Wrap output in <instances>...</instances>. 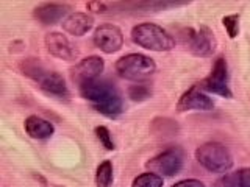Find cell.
<instances>
[{
  "instance_id": "16",
  "label": "cell",
  "mask_w": 250,
  "mask_h": 187,
  "mask_svg": "<svg viewBox=\"0 0 250 187\" xmlns=\"http://www.w3.org/2000/svg\"><path fill=\"white\" fill-rule=\"evenodd\" d=\"M114 179V170H113V162L111 161H104L100 162L96 171V184L97 187H111Z\"/></svg>"
},
{
  "instance_id": "8",
  "label": "cell",
  "mask_w": 250,
  "mask_h": 187,
  "mask_svg": "<svg viewBox=\"0 0 250 187\" xmlns=\"http://www.w3.org/2000/svg\"><path fill=\"white\" fill-rule=\"evenodd\" d=\"M199 88L203 92L216 94V95H221L224 98L233 97L229 84V66H227V61L224 58L216 59L213 69H211V74L203 81H200Z\"/></svg>"
},
{
  "instance_id": "19",
  "label": "cell",
  "mask_w": 250,
  "mask_h": 187,
  "mask_svg": "<svg viewBox=\"0 0 250 187\" xmlns=\"http://www.w3.org/2000/svg\"><path fill=\"white\" fill-rule=\"evenodd\" d=\"M222 23L229 33L230 39H234L239 35V14H231V16H225L222 19Z\"/></svg>"
},
{
  "instance_id": "4",
  "label": "cell",
  "mask_w": 250,
  "mask_h": 187,
  "mask_svg": "<svg viewBox=\"0 0 250 187\" xmlns=\"http://www.w3.org/2000/svg\"><path fill=\"white\" fill-rule=\"evenodd\" d=\"M195 159L211 173H227L233 167V156L229 148L219 142H207L195 150Z\"/></svg>"
},
{
  "instance_id": "9",
  "label": "cell",
  "mask_w": 250,
  "mask_h": 187,
  "mask_svg": "<svg viewBox=\"0 0 250 187\" xmlns=\"http://www.w3.org/2000/svg\"><path fill=\"white\" fill-rule=\"evenodd\" d=\"M94 44L97 49L105 53H116L124 45V35L116 25L111 23H102L94 31Z\"/></svg>"
},
{
  "instance_id": "15",
  "label": "cell",
  "mask_w": 250,
  "mask_h": 187,
  "mask_svg": "<svg viewBox=\"0 0 250 187\" xmlns=\"http://www.w3.org/2000/svg\"><path fill=\"white\" fill-rule=\"evenodd\" d=\"M23 128H25V132L36 140H42V139H49L53 132H55V127L49 122L42 119V117L38 115H30L23 122Z\"/></svg>"
},
{
  "instance_id": "7",
  "label": "cell",
  "mask_w": 250,
  "mask_h": 187,
  "mask_svg": "<svg viewBox=\"0 0 250 187\" xmlns=\"http://www.w3.org/2000/svg\"><path fill=\"white\" fill-rule=\"evenodd\" d=\"M185 154L183 150L178 147H172L164 150L163 153L156 154L146 164V167L160 176H174L183 167Z\"/></svg>"
},
{
  "instance_id": "17",
  "label": "cell",
  "mask_w": 250,
  "mask_h": 187,
  "mask_svg": "<svg viewBox=\"0 0 250 187\" xmlns=\"http://www.w3.org/2000/svg\"><path fill=\"white\" fill-rule=\"evenodd\" d=\"M224 187H250V168H241L222 178Z\"/></svg>"
},
{
  "instance_id": "18",
  "label": "cell",
  "mask_w": 250,
  "mask_h": 187,
  "mask_svg": "<svg viewBox=\"0 0 250 187\" xmlns=\"http://www.w3.org/2000/svg\"><path fill=\"white\" fill-rule=\"evenodd\" d=\"M163 176L147 171V173H141L133 179L131 187H163Z\"/></svg>"
},
{
  "instance_id": "23",
  "label": "cell",
  "mask_w": 250,
  "mask_h": 187,
  "mask_svg": "<svg viewBox=\"0 0 250 187\" xmlns=\"http://www.w3.org/2000/svg\"><path fill=\"white\" fill-rule=\"evenodd\" d=\"M88 10H91L92 13H104L106 10V5L105 3H100V2L88 3Z\"/></svg>"
},
{
  "instance_id": "12",
  "label": "cell",
  "mask_w": 250,
  "mask_h": 187,
  "mask_svg": "<svg viewBox=\"0 0 250 187\" xmlns=\"http://www.w3.org/2000/svg\"><path fill=\"white\" fill-rule=\"evenodd\" d=\"M214 108V101L211 100L207 92H203L199 86H192L188 89L177 103L178 112L188 111H211Z\"/></svg>"
},
{
  "instance_id": "20",
  "label": "cell",
  "mask_w": 250,
  "mask_h": 187,
  "mask_svg": "<svg viewBox=\"0 0 250 187\" xmlns=\"http://www.w3.org/2000/svg\"><path fill=\"white\" fill-rule=\"evenodd\" d=\"M94 132H96L99 142L104 145L108 151H113L114 150V142H113L111 132L108 131V128H105V127H97L96 130H94Z\"/></svg>"
},
{
  "instance_id": "2",
  "label": "cell",
  "mask_w": 250,
  "mask_h": 187,
  "mask_svg": "<svg viewBox=\"0 0 250 187\" xmlns=\"http://www.w3.org/2000/svg\"><path fill=\"white\" fill-rule=\"evenodd\" d=\"M22 72L25 76L35 80L41 91H44L47 95L57 97V98H66L67 97V84L61 74L55 70L45 69L39 59H27L22 62Z\"/></svg>"
},
{
  "instance_id": "6",
  "label": "cell",
  "mask_w": 250,
  "mask_h": 187,
  "mask_svg": "<svg viewBox=\"0 0 250 187\" xmlns=\"http://www.w3.org/2000/svg\"><path fill=\"white\" fill-rule=\"evenodd\" d=\"M183 44L195 56L200 58H209L217 49V42L214 33L207 25H200L199 30L186 28L183 30Z\"/></svg>"
},
{
  "instance_id": "1",
  "label": "cell",
  "mask_w": 250,
  "mask_h": 187,
  "mask_svg": "<svg viewBox=\"0 0 250 187\" xmlns=\"http://www.w3.org/2000/svg\"><path fill=\"white\" fill-rule=\"evenodd\" d=\"M78 91H80V95L84 100H88L97 112L108 117V119H116L124 111L121 94L108 81L94 80L82 84Z\"/></svg>"
},
{
  "instance_id": "11",
  "label": "cell",
  "mask_w": 250,
  "mask_h": 187,
  "mask_svg": "<svg viewBox=\"0 0 250 187\" xmlns=\"http://www.w3.org/2000/svg\"><path fill=\"white\" fill-rule=\"evenodd\" d=\"M44 44H45L47 52L58 59L72 62L78 58L77 45L70 42L69 37H66L62 33H57V31L49 33L44 37Z\"/></svg>"
},
{
  "instance_id": "22",
  "label": "cell",
  "mask_w": 250,
  "mask_h": 187,
  "mask_svg": "<svg viewBox=\"0 0 250 187\" xmlns=\"http://www.w3.org/2000/svg\"><path fill=\"white\" fill-rule=\"evenodd\" d=\"M172 187H205V184L199 179H183V181L175 183Z\"/></svg>"
},
{
  "instance_id": "3",
  "label": "cell",
  "mask_w": 250,
  "mask_h": 187,
  "mask_svg": "<svg viewBox=\"0 0 250 187\" xmlns=\"http://www.w3.org/2000/svg\"><path fill=\"white\" fill-rule=\"evenodd\" d=\"M133 42L153 52H169L175 47V39L156 23H139L131 30Z\"/></svg>"
},
{
  "instance_id": "5",
  "label": "cell",
  "mask_w": 250,
  "mask_h": 187,
  "mask_svg": "<svg viewBox=\"0 0 250 187\" xmlns=\"http://www.w3.org/2000/svg\"><path fill=\"white\" fill-rule=\"evenodd\" d=\"M155 61L143 53H130L116 61V72L130 81H146L155 74Z\"/></svg>"
},
{
  "instance_id": "14",
  "label": "cell",
  "mask_w": 250,
  "mask_h": 187,
  "mask_svg": "<svg viewBox=\"0 0 250 187\" xmlns=\"http://www.w3.org/2000/svg\"><path fill=\"white\" fill-rule=\"evenodd\" d=\"M94 25L92 16L83 11L70 13L67 18L62 20V30L69 33L70 36H84Z\"/></svg>"
},
{
  "instance_id": "21",
  "label": "cell",
  "mask_w": 250,
  "mask_h": 187,
  "mask_svg": "<svg viewBox=\"0 0 250 187\" xmlns=\"http://www.w3.org/2000/svg\"><path fill=\"white\" fill-rule=\"evenodd\" d=\"M128 95L135 101H143L150 95V91L147 89V86H130Z\"/></svg>"
},
{
  "instance_id": "13",
  "label": "cell",
  "mask_w": 250,
  "mask_h": 187,
  "mask_svg": "<svg viewBox=\"0 0 250 187\" xmlns=\"http://www.w3.org/2000/svg\"><path fill=\"white\" fill-rule=\"evenodd\" d=\"M70 13L69 5L61 3H42L35 8L33 16L35 19L42 23V25H53V23L60 22L61 19L67 18Z\"/></svg>"
},
{
  "instance_id": "10",
  "label": "cell",
  "mask_w": 250,
  "mask_h": 187,
  "mask_svg": "<svg viewBox=\"0 0 250 187\" xmlns=\"http://www.w3.org/2000/svg\"><path fill=\"white\" fill-rule=\"evenodd\" d=\"M105 69V61L100 56H88L82 59L80 62L70 69V76H72V81L78 84L80 88L82 84L89 83L94 80H99V76L102 75Z\"/></svg>"
}]
</instances>
